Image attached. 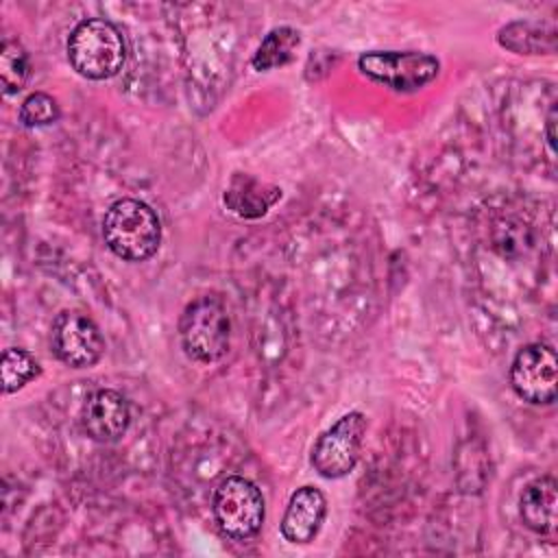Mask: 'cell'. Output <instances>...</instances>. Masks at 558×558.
Instances as JSON below:
<instances>
[{"label":"cell","mask_w":558,"mask_h":558,"mask_svg":"<svg viewBox=\"0 0 558 558\" xmlns=\"http://www.w3.org/2000/svg\"><path fill=\"white\" fill-rule=\"evenodd\" d=\"M0 373H2V390L11 395L24 388L26 384H31L35 377H39L41 368H39V362L26 349L9 347L2 351Z\"/></svg>","instance_id":"15"},{"label":"cell","mask_w":558,"mask_h":558,"mask_svg":"<svg viewBox=\"0 0 558 558\" xmlns=\"http://www.w3.org/2000/svg\"><path fill=\"white\" fill-rule=\"evenodd\" d=\"M102 238L116 257L146 262L161 244V222L144 201L120 198L105 214Z\"/></svg>","instance_id":"1"},{"label":"cell","mask_w":558,"mask_h":558,"mask_svg":"<svg viewBox=\"0 0 558 558\" xmlns=\"http://www.w3.org/2000/svg\"><path fill=\"white\" fill-rule=\"evenodd\" d=\"M131 423L129 401L111 388H100L92 392L81 410L83 432L96 442L120 440Z\"/></svg>","instance_id":"9"},{"label":"cell","mask_w":558,"mask_h":558,"mask_svg":"<svg viewBox=\"0 0 558 558\" xmlns=\"http://www.w3.org/2000/svg\"><path fill=\"white\" fill-rule=\"evenodd\" d=\"M179 338L190 360L218 362L231 342V318L225 301L216 294L194 299L179 318Z\"/></svg>","instance_id":"3"},{"label":"cell","mask_w":558,"mask_h":558,"mask_svg":"<svg viewBox=\"0 0 558 558\" xmlns=\"http://www.w3.org/2000/svg\"><path fill=\"white\" fill-rule=\"evenodd\" d=\"M556 506L558 484L551 475H543L530 482L519 499L521 519L525 527L536 534H551L556 530Z\"/></svg>","instance_id":"11"},{"label":"cell","mask_w":558,"mask_h":558,"mask_svg":"<svg viewBox=\"0 0 558 558\" xmlns=\"http://www.w3.org/2000/svg\"><path fill=\"white\" fill-rule=\"evenodd\" d=\"M497 41L517 54H549L556 50V31L534 22H510L499 28Z\"/></svg>","instance_id":"13"},{"label":"cell","mask_w":558,"mask_h":558,"mask_svg":"<svg viewBox=\"0 0 558 558\" xmlns=\"http://www.w3.org/2000/svg\"><path fill=\"white\" fill-rule=\"evenodd\" d=\"M281 196V190L259 183L248 174H235L225 190V205L242 218H259Z\"/></svg>","instance_id":"12"},{"label":"cell","mask_w":558,"mask_h":558,"mask_svg":"<svg viewBox=\"0 0 558 558\" xmlns=\"http://www.w3.org/2000/svg\"><path fill=\"white\" fill-rule=\"evenodd\" d=\"M299 44H301L299 31H294L290 26L272 28L257 46L251 63L257 72H268V70L281 68L294 57V50L299 48Z\"/></svg>","instance_id":"14"},{"label":"cell","mask_w":558,"mask_h":558,"mask_svg":"<svg viewBox=\"0 0 558 558\" xmlns=\"http://www.w3.org/2000/svg\"><path fill=\"white\" fill-rule=\"evenodd\" d=\"M68 59L72 68L92 81L116 76L126 61V46L116 24L102 17L78 22L68 37Z\"/></svg>","instance_id":"2"},{"label":"cell","mask_w":558,"mask_h":558,"mask_svg":"<svg viewBox=\"0 0 558 558\" xmlns=\"http://www.w3.org/2000/svg\"><path fill=\"white\" fill-rule=\"evenodd\" d=\"M20 122L28 129H35V126H48V124H54L61 116L59 111V105L57 100L46 94V92H33L24 98L22 107H20Z\"/></svg>","instance_id":"17"},{"label":"cell","mask_w":558,"mask_h":558,"mask_svg":"<svg viewBox=\"0 0 558 558\" xmlns=\"http://www.w3.org/2000/svg\"><path fill=\"white\" fill-rule=\"evenodd\" d=\"M54 355L72 368H89L105 353V338L98 325L78 310H63L52 320Z\"/></svg>","instance_id":"8"},{"label":"cell","mask_w":558,"mask_h":558,"mask_svg":"<svg viewBox=\"0 0 558 558\" xmlns=\"http://www.w3.org/2000/svg\"><path fill=\"white\" fill-rule=\"evenodd\" d=\"M31 76V59L24 46L15 39H4L0 48V81L4 94H17L24 89Z\"/></svg>","instance_id":"16"},{"label":"cell","mask_w":558,"mask_h":558,"mask_svg":"<svg viewBox=\"0 0 558 558\" xmlns=\"http://www.w3.org/2000/svg\"><path fill=\"white\" fill-rule=\"evenodd\" d=\"M211 510L222 534L233 541H246L259 532L266 504L262 490L251 480L242 475H229L218 484Z\"/></svg>","instance_id":"5"},{"label":"cell","mask_w":558,"mask_h":558,"mask_svg":"<svg viewBox=\"0 0 558 558\" xmlns=\"http://www.w3.org/2000/svg\"><path fill=\"white\" fill-rule=\"evenodd\" d=\"M327 514V499L316 486H301L290 495L281 519V536L288 543L305 545L316 538Z\"/></svg>","instance_id":"10"},{"label":"cell","mask_w":558,"mask_h":558,"mask_svg":"<svg viewBox=\"0 0 558 558\" xmlns=\"http://www.w3.org/2000/svg\"><path fill=\"white\" fill-rule=\"evenodd\" d=\"M357 70L392 92L412 94L438 76L440 61L421 50H371L357 57Z\"/></svg>","instance_id":"4"},{"label":"cell","mask_w":558,"mask_h":558,"mask_svg":"<svg viewBox=\"0 0 558 558\" xmlns=\"http://www.w3.org/2000/svg\"><path fill=\"white\" fill-rule=\"evenodd\" d=\"M366 434V416L362 412H347L329 429H325L314 449L312 466L318 475L327 480H338L349 475L360 458L362 440Z\"/></svg>","instance_id":"6"},{"label":"cell","mask_w":558,"mask_h":558,"mask_svg":"<svg viewBox=\"0 0 558 558\" xmlns=\"http://www.w3.org/2000/svg\"><path fill=\"white\" fill-rule=\"evenodd\" d=\"M510 384L517 397L532 405H549L556 401L558 362L549 344L532 342L517 351L510 366Z\"/></svg>","instance_id":"7"},{"label":"cell","mask_w":558,"mask_h":558,"mask_svg":"<svg viewBox=\"0 0 558 558\" xmlns=\"http://www.w3.org/2000/svg\"><path fill=\"white\" fill-rule=\"evenodd\" d=\"M554 126H556V109L551 107L549 118H547V146H549V153H551V155L556 153V133H554Z\"/></svg>","instance_id":"18"}]
</instances>
